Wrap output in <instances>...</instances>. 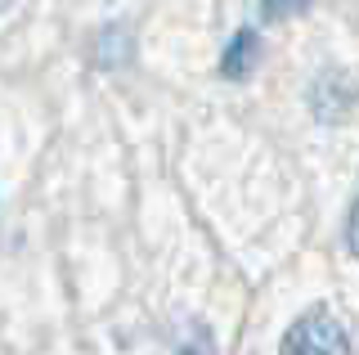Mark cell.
<instances>
[{
  "label": "cell",
  "instance_id": "obj_1",
  "mask_svg": "<svg viewBox=\"0 0 359 355\" xmlns=\"http://www.w3.org/2000/svg\"><path fill=\"white\" fill-rule=\"evenodd\" d=\"M278 355H346V328L337 324V315L328 306H310L283 333Z\"/></svg>",
  "mask_w": 359,
  "mask_h": 355
},
{
  "label": "cell",
  "instance_id": "obj_2",
  "mask_svg": "<svg viewBox=\"0 0 359 355\" xmlns=\"http://www.w3.org/2000/svg\"><path fill=\"white\" fill-rule=\"evenodd\" d=\"M346 76L341 72H323L319 81H314V91H310V108H314V117L319 121H341L346 117V108L359 99V91L355 86H346L341 95H337V86H341Z\"/></svg>",
  "mask_w": 359,
  "mask_h": 355
},
{
  "label": "cell",
  "instance_id": "obj_3",
  "mask_svg": "<svg viewBox=\"0 0 359 355\" xmlns=\"http://www.w3.org/2000/svg\"><path fill=\"white\" fill-rule=\"evenodd\" d=\"M256 63H261V36H256L252 27L233 32L229 50H224V59H220V72L229 76V81H247V76L256 72Z\"/></svg>",
  "mask_w": 359,
  "mask_h": 355
},
{
  "label": "cell",
  "instance_id": "obj_4",
  "mask_svg": "<svg viewBox=\"0 0 359 355\" xmlns=\"http://www.w3.org/2000/svg\"><path fill=\"white\" fill-rule=\"evenodd\" d=\"M130 50H135V41H130L126 27H104L95 41V63L99 68H121L130 59Z\"/></svg>",
  "mask_w": 359,
  "mask_h": 355
},
{
  "label": "cell",
  "instance_id": "obj_5",
  "mask_svg": "<svg viewBox=\"0 0 359 355\" xmlns=\"http://www.w3.org/2000/svg\"><path fill=\"white\" fill-rule=\"evenodd\" d=\"M310 9V0H261V18L269 23H287V18H301Z\"/></svg>",
  "mask_w": 359,
  "mask_h": 355
},
{
  "label": "cell",
  "instance_id": "obj_6",
  "mask_svg": "<svg viewBox=\"0 0 359 355\" xmlns=\"http://www.w3.org/2000/svg\"><path fill=\"white\" fill-rule=\"evenodd\" d=\"M346 248L359 257V198H355V207H351V220H346Z\"/></svg>",
  "mask_w": 359,
  "mask_h": 355
}]
</instances>
